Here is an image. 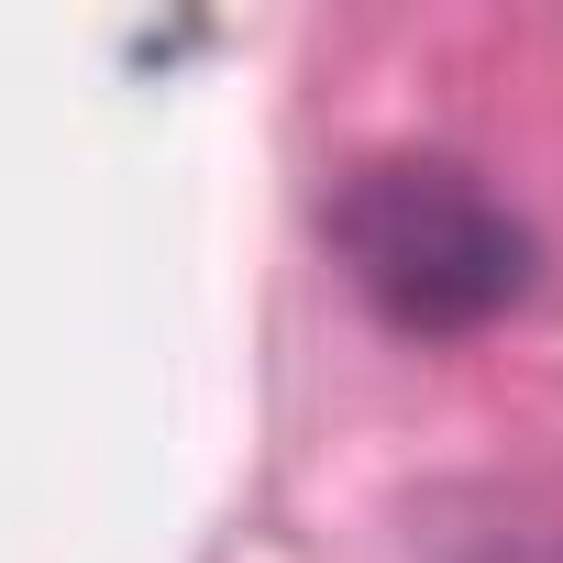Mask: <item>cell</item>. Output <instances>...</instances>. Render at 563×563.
I'll use <instances>...</instances> for the list:
<instances>
[{"mask_svg": "<svg viewBox=\"0 0 563 563\" xmlns=\"http://www.w3.org/2000/svg\"><path fill=\"white\" fill-rule=\"evenodd\" d=\"M332 265L354 276V299L409 332V343H464L486 321H508L541 276L530 221L453 155H365L343 166L332 210Z\"/></svg>", "mask_w": 563, "mask_h": 563, "instance_id": "cell-1", "label": "cell"}]
</instances>
